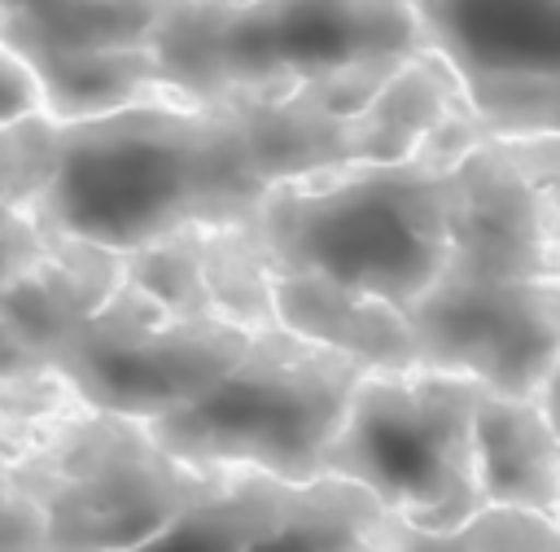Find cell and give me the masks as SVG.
<instances>
[{"label":"cell","instance_id":"4fadbf2b","mask_svg":"<svg viewBox=\"0 0 560 552\" xmlns=\"http://www.w3.org/2000/svg\"><path fill=\"white\" fill-rule=\"evenodd\" d=\"M118 280H122L118 250L83 237L48 232L44 254L0 294V320L35 355H48L70 329H79L118 289Z\"/></svg>","mask_w":560,"mask_h":552},{"label":"cell","instance_id":"3957f363","mask_svg":"<svg viewBox=\"0 0 560 552\" xmlns=\"http://www.w3.org/2000/svg\"><path fill=\"white\" fill-rule=\"evenodd\" d=\"M249 232L271 276L315 272L402 307L446 263L442 175L394 158L271 180Z\"/></svg>","mask_w":560,"mask_h":552},{"label":"cell","instance_id":"d6986e66","mask_svg":"<svg viewBox=\"0 0 560 552\" xmlns=\"http://www.w3.org/2000/svg\"><path fill=\"white\" fill-rule=\"evenodd\" d=\"M201 276L210 294V311L245 333L276 324L271 307V267L245 223H210L201 228Z\"/></svg>","mask_w":560,"mask_h":552},{"label":"cell","instance_id":"cb8c5ba5","mask_svg":"<svg viewBox=\"0 0 560 552\" xmlns=\"http://www.w3.org/2000/svg\"><path fill=\"white\" fill-rule=\"evenodd\" d=\"M44 241H48V232L35 223L26 202L0 197V294L44 254Z\"/></svg>","mask_w":560,"mask_h":552},{"label":"cell","instance_id":"ba28073f","mask_svg":"<svg viewBox=\"0 0 560 552\" xmlns=\"http://www.w3.org/2000/svg\"><path fill=\"white\" fill-rule=\"evenodd\" d=\"M416 364L538 399L560 359V276L438 272L402 302Z\"/></svg>","mask_w":560,"mask_h":552},{"label":"cell","instance_id":"8fae6325","mask_svg":"<svg viewBox=\"0 0 560 552\" xmlns=\"http://www.w3.org/2000/svg\"><path fill=\"white\" fill-rule=\"evenodd\" d=\"M446 263L455 276H560V206L486 131L442 171Z\"/></svg>","mask_w":560,"mask_h":552},{"label":"cell","instance_id":"7402d4cb","mask_svg":"<svg viewBox=\"0 0 560 552\" xmlns=\"http://www.w3.org/2000/svg\"><path fill=\"white\" fill-rule=\"evenodd\" d=\"M52 171V118L35 114L0 127V197L31 202Z\"/></svg>","mask_w":560,"mask_h":552},{"label":"cell","instance_id":"f1b7e54d","mask_svg":"<svg viewBox=\"0 0 560 552\" xmlns=\"http://www.w3.org/2000/svg\"><path fill=\"white\" fill-rule=\"evenodd\" d=\"M556 521H560V504H556Z\"/></svg>","mask_w":560,"mask_h":552},{"label":"cell","instance_id":"484cf974","mask_svg":"<svg viewBox=\"0 0 560 552\" xmlns=\"http://www.w3.org/2000/svg\"><path fill=\"white\" fill-rule=\"evenodd\" d=\"M18 548H44L39 513L9 486V464H0V552Z\"/></svg>","mask_w":560,"mask_h":552},{"label":"cell","instance_id":"603a6c76","mask_svg":"<svg viewBox=\"0 0 560 552\" xmlns=\"http://www.w3.org/2000/svg\"><path fill=\"white\" fill-rule=\"evenodd\" d=\"M494 145L534 180V188L560 206V131H494Z\"/></svg>","mask_w":560,"mask_h":552},{"label":"cell","instance_id":"ffe728a7","mask_svg":"<svg viewBox=\"0 0 560 552\" xmlns=\"http://www.w3.org/2000/svg\"><path fill=\"white\" fill-rule=\"evenodd\" d=\"M376 548H560V521L521 504H477L446 530H416L398 517H385Z\"/></svg>","mask_w":560,"mask_h":552},{"label":"cell","instance_id":"8992f818","mask_svg":"<svg viewBox=\"0 0 560 552\" xmlns=\"http://www.w3.org/2000/svg\"><path fill=\"white\" fill-rule=\"evenodd\" d=\"M477 390V381L424 364L363 372L319 469L368 486L389 517L416 530H446L481 504Z\"/></svg>","mask_w":560,"mask_h":552},{"label":"cell","instance_id":"7c38bea8","mask_svg":"<svg viewBox=\"0 0 560 552\" xmlns=\"http://www.w3.org/2000/svg\"><path fill=\"white\" fill-rule=\"evenodd\" d=\"M271 307L276 324L341 350L368 372H389V368H411L416 346L411 329L398 302L368 294L359 285L315 276V272H289L271 280Z\"/></svg>","mask_w":560,"mask_h":552},{"label":"cell","instance_id":"e0dca14e","mask_svg":"<svg viewBox=\"0 0 560 552\" xmlns=\"http://www.w3.org/2000/svg\"><path fill=\"white\" fill-rule=\"evenodd\" d=\"M219 105H228L236 118L249 162L267 184L350 162L346 118L324 114L298 96H228Z\"/></svg>","mask_w":560,"mask_h":552},{"label":"cell","instance_id":"52a82bcc","mask_svg":"<svg viewBox=\"0 0 560 552\" xmlns=\"http://www.w3.org/2000/svg\"><path fill=\"white\" fill-rule=\"evenodd\" d=\"M249 333L219 315H175L127 276L44 359L101 412L153 421L214 386Z\"/></svg>","mask_w":560,"mask_h":552},{"label":"cell","instance_id":"277c9868","mask_svg":"<svg viewBox=\"0 0 560 552\" xmlns=\"http://www.w3.org/2000/svg\"><path fill=\"white\" fill-rule=\"evenodd\" d=\"M223 473L171 456L144 421L83 403L9 464V486L39 513L44 548H140L214 495Z\"/></svg>","mask_w":560,"mask_h":552},{"label":"cell","instance_id":"6da1fadb","mask_svg":"<svg viewBox=\"0 0 560 552\" xmlns=\"http://www.w3.org/2000/svg\"><path fill=\"white\" fill-rule=\"evenodd\" d=\"M262 188L228 105L149 96L92 118H52V171L26 210L48 232L122 254L188 223H245Z\"/></svg>","mask_w":560,"mask_h":552},{"label":"cell","instance_id":"d4e9b609","mask_svg":"<svg viewBox=\"0 0 560 552\" xmlns=\"http://www.w3.org/2000/svg\"><path fill=\"white\" fill-rule=\"evenodd\" d=\"M35 114H44L39 74H35V66L9 39H0V127L35 118Z\"/></svg>","mask_w":560,"mask_h":552},{"label":"cell","instance_id":"5b68a950","mask_svg":"<svg viewBox=\"0 0 560 552\" xmlns=\"http://www.w3.org/2000/svg\"><path fill=\"white\" fill-rule=\"evenodd\" d=\"M368 368L284 324L254 329L236 364L197 399L144 421L149 434L192 464H245L311 478Z\"/></svg>","mask_w":560,"mask_h":552},{"label":"cell","instance_id":"2e32d148","mask_svg":"<svg viewBox=\"0 0 560 552\" xmlns=\"http://www.w3.org/2000/svg\"><path fill=\"white\" fill-rule=\"evenodd\" d=\"M44 88V114L57 123L109 114L131 101L149 96H184L162 83L158 57L149 44H118V48H44L22 53Z\"/></svg>","mask_w":560,"mask_h":552},{"label":"cell","instance_id":"83f0119b","mask_svg":"<svg viewBox=\"0 0 560 552\" xmlns=\"http://www.w3.org/2000/svg\"><path fill=\"white\" fill-rule=\"evenodd\" d=\"M542 407H547V416H551V425L560 429V359H556V368H551V377H547V386H542Z\"/></svg>","mask_w":560,"mask_h":552},{"label":"cell","instance_id":"ac0fdd59","mask_svg":"<svg viewBox=\"0 0 560 552\" xmlns=\"http://www.w3.org/2000/svg\"><path fill=\"white\" fill-rule=\"evenodd\" d=\"M166 0H31L0 4V39L18 53L149 44Z\"/></svg>","mask_w":560,"mask_h":552},{"label":"cell","instance_id":"9a60e30c","mask_svg":"<svg viewBox=\"0 0 560 552\" xmlns=\"http://www.w3.org/2000/svg\"><path fill=\"white\" fill-rule=\"evenodd\" d=\"M464 101H468V92H464L455 66L433 44L407 53L381 79V88L354 114H346V149H350V162L411 158V149L420 145V136L446 110H455Z\"/></svg>","mask_w":560,"mask_h":552},{"label":"cell","instance_id":"4316f807","mask_svg":"<svg viewBox=\"0 0 560 552\" xmlns=\"http://www.w3.org/2000/svg\"><path fill=\"white\" fill-rule=\"evenodd\" d=\"M44 355H35L4 320H0V377H13V372H26V368H39Z\"/></svg>","mask_w":560,"mask_h":552},{"label":"cell","instance_id":"44dd1931","mask_svg":"<svg viewBox=\"0 0 560 552\" xmlns=\"http://www.w3.org/2000/svg\"><path fill=\"white\" fill-rule=\"evenodd\" d=\"M122 276L175 315H214L206 276H201V228L197 223L122 250Z\"/></svg>","mask_w":560,"mask_h":552},{"label":"cell","instance_id":"5bb4252c","mask_svg":"<svg viewBox=\"0 0 560 552\" xmlns=\"http://www.w3.org/2000/svg\"><path fill=\"white\" fill-rule=\"evenodd\" d=\"M472 464L481 504H521L556 517L560 504V429L542 399L477 390Z\"/></svg>","mask_w":560,"mask_h":552},{"label":"cell","instance_id":"9c48e42d","mask_svg":"<svg viewBox=\"0 0 560 552\" xmlns=\"http://www.w3.org/2000/svg\"><path fill=\"white\" fill-rule=\"evenodd\" d=\"M490 131H560V0H411Z\"/></svg>","mask_w":560,"mask_h":552},{"label":"cell","instance_id":"7a4b0ae2","mask_svg":"<svg viewBox=\"0 0 560 552\" xmlns=\"http://www.w3.org/2000/svg\"><path fill=\"white\" fill-rule=\"evenodd\" d=\"M424 44L411 0H166L149 35L162 83L192 101L306 96Z\"/></svg>","mask_w":560,"mask_h":552},{"label":"cell","instance_id":"30bf717a","mask_svg":"<svg viewBox=\"0 0 560 552\" xmlns=\"http://www.w3.org/2000/svg\"><path fill=\"white\" fill-rule=\"evenodd\" d=\"M385 504L341 478V473H311V478H280L267 469L228 464L223 486L175 517L158 543H206V548H376L385 526Z\"/></svg>","mask_w":560,"mask_h":552}]
</instances>
